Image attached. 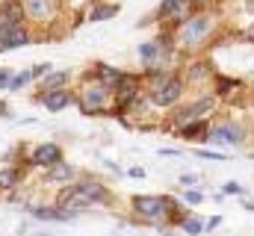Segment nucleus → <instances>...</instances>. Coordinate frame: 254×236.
Instances as JSON below:
<instances>
[{
    "instance_id": "f257e3e1",
    "label": "nucleus",
    "mask_w": 254,
    "mask_h": 236,
    "mask_svg": "<svg viewBox=\"0 0 254 236\" xmlns=\"http://www.w3.org/2000/svg\"><path fill=\"white\" fill-rule=\"evenodd\" d=\"M133 213L142 216L145 222H163V219H175L178 210L163 195H136L133 198Z\"/></svg>"
},
{
    "instance_id": "f03ea898",
    "label": "nucleus",
    "mask_w": 254,
    "mask_h": 236,
    "mask_svg": "<svg viewBox=\"0 0 254 236\" xmlns=\"http://www.w3.org/2000/svg\"><path fill=\"white\" fill-rule=\"evenodd\" d=\"M107 104H110V89H104L101 83H89V86L83 89V95H80V110H83L86 116L104 113Z\"/></svg>"
},
{
    "instance_id": "7ed1b4c3",
    "label": "nucleus",
    "mask_w": 254,
    "mask_h": 236,
    "mask_svg": "<svg viewBox=\"0 0 254 236\" xmlns=\"http://www.w3.org/2000/svg\"><path fill=\"white\" fill-rule=\"evenodd\" d=\"M181 92H184V83L178 77H163L154 86V104L157 107H172V104H178Z\"/></svg>"
},
{
    "instance_id": "20e7f679",
    "label": "nucleus",
    "mask_w": 254,
    "mask_h": 236,
    "mask_svg": "<svg viewBox=\"0 0 254 236\" xmlns=\"http://www.w3.org/2000/svg\"><path fill=\"white\" fill-rule=\"evenodd\" d=\"M207 33H210V18H207V15H198V18H192L190 24L184 27L181 42H184L187 48H198V45L207 39Z\"/></svg>"
},
{
    "instance_id": "39448f33",
    "label": "nucleus",
    "mask_w": 254,
    "mask_h": 236,
    "mask_svg": "<svg viewBox=\"0 0 254 236\" xmlns=\"http://www.w3.org/2000/svg\"><path fill=\"white\" fill-rule=\"evenodd\" d=\"M210 110H213V98H201V101H195L192 107L175 113V124H178V127H187V124H192V121H201Z\"/></svg>"
},
{
    "instance_id": "423d86ee",
    "label": "nucleus",
    "mask_w": 254,
    "mask_h": 236,
    "mask_svg": "<svg viewBox=\"0 0 254 236\" xmlns=\"http://www.w3.org/2000/svg\"><path fill=\"white\" fill-rule=\"evenodd\" d=\"M207 139L213 145H237V142H243V127H237V124H219V127H213L207 133Z\"/></svg>"
},
{
    "instance_id": "0eeeda50",
    "label": "nucleus",
    "mask_w": 254,
    "mask_h": 236,
    "mask_svg": "<svg viewBox=\"0 0 254 236\" xmlns=\"http://www.w3.org/2000/svg\"><path fill=\"white\" fill-rule=\"evenodd\" d=\"M21 18H24V9H21V3H18V0L3 3V6H0V36H3L6 30L18 27V24H21Z\"/></svg>"
},
{
    "instance_id": "6e6552de",
    "label": "nucleus",
    "mask_w": 254,
    "mask_h": 236,
    "mask_svg": "<svg viewBox=\"0 0 254 236\" xmlns=\"http://www.w3.org/2000/svg\"><path fill=\"white\" fill-rule=\"evenodd\" d=\"M30 160H33V166H57V163H63V151H60V145H39Z\"/></svg>"
},
{
    "instance_id": "1a4fd4ad",
    "label": "nucleus",
    "mask_w": 254,
    "mask_h": 236,
    "mask_svg": "<svg viewBox=\"0 0 254 236\" xmlns=\"http://www.w3.org/2000/svg\"><path fill=\"white\" fill-rule=\"evenodd\" d=\"M24 15H30L33 21H48L54 15V0H24L21 3Z\"/></svg>"
},
{
    "instance_id": "9d476101",
    "label": "nucleus",
    "mask_w": 254,
    "mask_h": 236,
    "mask_svg": "<svg viewBox=\"0 0 254 236\" xmlns=\"http://www.w3.org/2000/svg\"><path fill=\"white\" fill-rule=\"evenodd\" d=\"M116 92H119V104H122V107L133 104V101H136V95H139V80H136L133 74H122V80H119Z\"/></svg>"
},
{
    "instance_id": "9b49d317",
    "label": "nucleus",
    "mask_w": 254,
    "mask_h": 236,
    "mask_svg": "<svg viewBox=\"0 0 254 236\" xmlns=\"http://www.w3.org/2000/svg\"><path fill=\"white\" fill-rule=\"evenodd\" d=\"M27 42H30V33L18 24V27L6 30V33L0 36V54H3V51H12V48H21V45H27Z\"/></svg>"
},
{
    "instance_id": "f8f14e48",
    "label": "nucleus",
    "mask_w": 254,
    "mask_h": 236,
    "mask_svg": "<svg viewBox=\"0 0 254 236\" xmlns=\"http://www.w3.org/2000/svg\"><path fill=\"white\" fill-rule=\"evenodd\" d=\"M39 101H42L51 113H60V110H65V107L71 104V95H68L65 89H57V92H42Z\"/></svg>"
},
{
    "instance_id": "ddd939ff",
    "label": "nucleus",
    "mask_w": 254,
    "mask_h": 236,
    "mask_svg": "<svg viewBox=\"0 0 254 236\" xmlns=\"http://www.w3.org/2000/svg\"><path fill=\"white\" fill-rule=\"evenodd\" d=\"M187 9H190L187 0H163L157 18H169V15H172L175 21H184V18H187Z\"/></svg>"
},
{
    "instance_id": "4468645a",
    "label": "nucleus",
    "mask_w": 254,
    "mask_h": 236,
    "mask_svg": "<svg viewBox=\"0 0 254 236\" xmlns=\"http://www.w3.org/2000/svg\"><path fill=\"white\" fill-rule=\"evenodd\" d=\"M98 80H101L104 89H116L119 80H122V71H116V68H110V65H98Z\"/></svg>"
},
{
    "instance_id": "2eb2a0df",
    "label": "nucleus",
    "mask_w": 254,
    "mask_h": 236,
    "mask_svg": "<svg viewBox=\"0 0 254 236\" xmlns=\"http://www.w3.org/2000/svg\"><path fill=\"white\" fill-rule=\"evenodd\" d=\"M139 57H142V62H145L148 68H154V65L160 62V45H157V42L142 45V48H139Z\"/></svg>"
},
{
    "instance_id": "dca6fc26",
    "label": "nucleus",
    "mask_w": 254,
    "mask_h": 236,
    "mask_svg": "<svg viewBox=\"0 0 254 236\" xmlns=\"http://www.w3.org/2000/svg\"><path fill=\"white\" fill-rule=\"evenodd\" d=\"M71 177H74V169H71V166H65V163H57V166L51 169L48 180H51V183H65V180H71Z\"/></svg>"
},
{
    "instance_id": "f3484780",
    "label": "nucleus",
    "mask_w": 254,
    "mask_h": 236,
    "mask_svg": "<svg viewBox=\"0 0 254 236\" xmlns=\"http://www.w3.org/2000/svg\"><path fill=\"white\" fill-rule=\"evenodd\" d=\"M18 180H21L18 169H0V189H12Z\"/></svg>"
},
{
    "instance_id": "a211bd4d",
    "label": "nucleus",
    "mask_w": 254,
    "mask_h": 236,
    "mask_svg": "<svg viewBox=\"0 0 254 236\" xmlns=\"http://www.w3.org/2000/svg\"><path fill=\"white\" fill-rule=\"evenodd\" d=\"M65 80H68V74H65V71H60V74H51V77L45 80V92H57V89H63Z\"/></svg>"
},
{
    "instance_id": "6ab92c4d",
    "label": "nucleus",
    "mask_w": 254,
    "mask_h": 236,
    "mask_svg": "<svg viewBox=\"0 0 254 236\" xmlns=\"http://www.w3.org/2000/svg\"><path fill=\"white\" fill-rule=\"evenodd\" d=\"M181 228L187 231L190 236H198L204 231V225H201V219H181Z\"/></svg>"
},
{
    "instance_id": "aec40b11",
    "label": "nucleus",
    "mask_w": 254,
    "mask_h": 236,
    "mask_svg": "<svg viewBox=\"0 0 254 236\" xmlns=\"http://www.w3.org/2000/svg\"><path fill=\"white\" fill-rule=\"evenodd\" d=\"M204 127H207L204 121H192V124H187V127H181V133H184L187 139H195V136H201V133H204Z\"/></svg>"
},
{
    "instance_id": "412c9836",
    "label": "nucleus",
    "mask_w": 254,
    "mask_h": 236,
    "mask_svg": "<svg viewBox=\"0 0 254 236\" xmlns=\"http://www.w3.org/2000/svg\"><path fill=\"white\" fill-rule=\"evenodd\" d=\"M33 80V71H24V74H18V77H12V83H9V89L15 92V89H21V86H27Z\"/></svg>"
},
{
    "instance_id": "4be33fe9",
    "label": "nucleus",
    "mask_w": 254,
    "mask_h": 236,
    "mask_svg": "<svg viewBox=\"0 0 254 236\" xmlns=\"http://www.w3.org/2000/svg\"><path fill=\"white\" fill-rule=\"evenodd\" d=\"M116 12H119V9H116V6H101V9H98V12H95V15H92V18H95V21H101V18H113V15H116Z\"/></svg>"
},
{
    "instance_id": "5701e85b",
    "label": "nucleus",
    "mask_w": 254,
    "mask_h": 236,
    "mask_svg": "<svg viewBox=\"0 0 254 236\" xmlns=\"http://www.w3.org/2000/svg\"><path fill=\"white\" fill-rule=\"evenodd\" d=\"M9 83H12V71L0 68V89H9Z\"/></svg>"
},
{
    "instance_id": "b1692460",
    "label": "nucleus",
    "mask_w": 254,
    "mask_h": 236,
    "mask_svg": "<svg viewBox=\"0 0 254 236\" xmlns=\"http://www.w3.org/2000/svg\"><path fill=\"white\" fill-rule=\"evenodd\" d=\"M204 201V195L198 192V189H192V192H187V204H201Z\"/></svg>"
},
{
    "instance_id": "393cba45",
    "label": "nucleus",
    "mask_w": 254,
    "mask_h": 236,
    "mask_svg": "<svg viewBox=\"0 0 254 236\" xmlns=\"http://www.w3.org/2000/svg\"><path fill=\"white\" fill-rule=\"evenodd\" d=\"M222 192H228V195H240V192H243V189H240V186H237V183H228V186H225V189H222Z\"/></svg>"
},
{
    "instance_id": "a878e982",
    "label": "nucleus",
    "mask_w": 254,
    "mask_h": 236,
    "mask_svg": "<svg viewBox=\"0 0 254 236\" xmlns=\"http://www.w3.org/2000/svg\"><path fill=\"white\" fill-rule=\"evenodd\" d=\"M219 225H222V219H219V216H213V219L204 225V231H213V228H219Z\"/></svg>"
},
{
    "instance_id": "bb28decb",
    "label": "nucleus",
    "mask_w": 254,
    "mask_h": 236,
    "mask_svg": "<svg viewBox=\"0 0 254 236\" xmlns=\"http://www.w3.org/2000/svg\"><path fill=\"white\" fill-rule=\"evenodd\" d=\"M204 74H207V65H195L192 68V77H204Z\"/></svg>"
},
{
    "instance_id": "cd10ccee",
    "label": "nucleus",
    "mask_w": 254,
    "mask_h": 236,
    "mask_svg": "<svg viewBox=\"0 0 254 236\" xmlns=\"http://www.w3.org/2000/svg\"><path fill=\"white\" fill-rule=\"evenodd\" d=\"M198 157H207V160H225L222 154H210V151H198Z\"/></svg>"
},
{
    "instance_id": "c85d7f7f",
    "label": "nucleus",
    "mask_w": 254,
    "mask_h": 236,
    "mask_svg": "<svg viewBox=\"0 0 254 236\" xmlns=\"http://www.w3.org/2000/svg\"><path fill=\"white\" fill-rule=\"evenodd\" d=\"M216 0H192V6H198V9H207V6H213Z\"/></svg>"
},
{
    "instance_id": "c756f323",
    "label": "nucleus",
    "mask_w": 254,
    "mask_h": 236,
    "mask_svg": "<svg viewBox=\"0 0 254 236\" xmlns=\"http://www.w3.org/2000/svg\"><path fill=\"white\" fill-rule=\"evenodd\" d=\"M127 175H130V177H145V172H142V169H130Z\"/></svg>"
},
{
    "instance_id": "7c9ffc66",
    "label": "nucleus",
    "mask_w": 254,
    "mask_h": 236,
    "mask_svg": "<svg viewBox=\"0 0 254 236\" xmlns=\"http://www.w3.org/2000/svg\"><path fill=\"white\" fill-rule=\"evenodd\" d=\"M246 39H249V42H254V24L249 27V30H246Z\"/></svg>"
},
{
    "instance_id": "2f4dec72",
    "label": "nucleus",
    "mask_w": 254,
    "mask_h": 236,
    "mask_svg": "<svg viewBox=\"0 0 254 236\" xmlns=\"http://www.w3.org/2000/svg\"><path fill=\"white\" fill-rule=\"evenodd\" d=\"M3 113H6V104H3V101H0V116H3Z\"/></svg>"
},
{
    "instance_id": "473e14b6",
    "label": "nucleus",
    "mask_w": 254,
    "mask_h": 236,
    "mask_svg": "<svg viewBox=\"0 0 254 236\" xmlns=\"http://www.w3.org/2000/svg\"><path fill=\"white\" fill-rule=\"evenodd\" d=\"M54 3H65V0H54Z\"/></svg>"
},
{
    "instance_id": "72a5a7b5",
    "label": "nucleus",
    "mask_w": 254,
    "mask_h": 236,
    "mask_svg": "<svg viewBox=\"0 0 254 236\" xmlns=\"http://www.w3.org/2000/svg\"><path fill=\"white\" fill-rule=\"evenodd\" d=\"M36 236H48V234H36Z\"/></svg>"
}]
</instances>
